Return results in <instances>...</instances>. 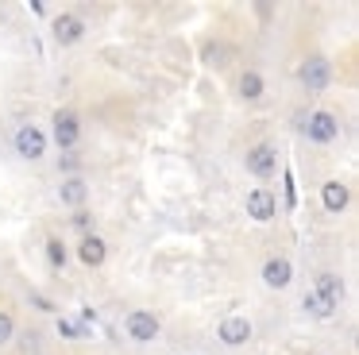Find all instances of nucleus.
<instances>
[{
	"label": "nucleus",
	"mask_w": 359,
	"mask_h": 355,
	"mask_svg": "<svg viewBox=\"0 0 359 355\" xmlns=\"http://www.w3.org/2000/svg\"><path fill=\"white\" fill-rule=\"evenodd\" d=\"M297 81H302L305 93H325L328 85H332V62H328L325 54H309V58H302V66H297Z\"/></svg>",
	"instance_id": "4"
},
{
	"label": "nucleus",
	"mask_w": 359,
	"mask_h": 355,
	"mask_svg": "<svg viewBox=\"0 0 359 355\" xmlns=\"http://www.w3.org/2000/svg\"><path fill=\"white\" fill-rule=\"evenodd\" d=\"M50 139L58 143V151H74L81 143V116L74 108H55V116H50Z\"/></svg>",
	"instance_id": "3"
},
{
	"label": "nucleus",
	"mask_w": 359,
	"mask_h": 355,
	"mask_svg": "<svg viewBox=\"0 0 359 355\" xmlns=\"http://www.w3.org/2000/svg\"><path fill=\"white\" fill-rule=\"evenodd\" d=\"M251 332H255V328H251L248 316H224V321L217 324V340L224 347H243L251 340Z\"/></svg>",
	"instance_id": "11"
},
{
	"label": "nucleus",
	"mask_w": 359,
	"mask_h": 355,
	"mask_svg": "<svg viewBox=\"0 0 359 355\" xmlns=\"http://www.w3.org/2000/svg\"><path fill=\"white\" fill-rule=\"evenodd\" d=\"M243 208H248V216H251V220H259V224H266V220L278 216V201H274V193L263 189V185H259V189H248Z\"/></svg>",
	"instance_id": "10"
},
{
	"label": "nucleus",
	"mask_w": 359,
	"mask_h": 355,
	"mask_svg": "<svg viewBox=\"0 0 359 355\" xmlns=\"http://www.w3.org/2000/svg\"><path fill=\"white\" fill-rule=\"evenodd\" d=\"M32 301H35V309H43V313H50V309H55L47 297H43V293H32Z\"/></svg>",
	"instance_id": "22"
},
{
	"label": "nucleus",
	"mask_w": 359,
	"mask_h": 355,
	"mask_svg": "<svg viewBox=\"0 0 359 355\" xmlns=\"http://www.w3.org/2000/svg\"><path fill=\"white\" fill-rule=\"evenodd\" d=\"M259 278H263L266 290H286V286L294 282V262H290L286 255H271V259L259 267Z\"/></svg>",
	"instance_id": "8"
},
{
	"label": "nucleus",
	"mask_w": 359,
	"mask_h": 355,
	"mask_svg": "<svg viewBox=\"0 0 359 355\" xmlns=\"http://www.w3.org/2000/svg\"><path fill=\"white\" fill-rule=\"evenodd\" d=\"M243 166H248L251 178H259V182H271V178L278 174V143L263 139V143L248 147V154H243Z\"/></svg>",
	"instance_id": "2"
},
{
	"label": "nucleus",
	"mask_w": 359,
	"mask_h": 355,
	"mask_svg": "<svg viewBox=\"0 0 359 355\" xmlns=\"http://www.w3.org/2000/svg\"><path fill=\"white\" fill-rule=\"evenodd\" d=\"M43 255H47V267L50 270H66V262H70V251H66L62 236H47V239H43Z\"/></svg>",
	"instance_id": "16"
},
{
	"label": "nucleus",
	"mask_w": 359,
	"mask_h": 355,
	"mask_svg": "<svg viewBox=\"0 0 359 355\" xmlns=\"http://www.w3.org/2000/svg\"><path fill=\"white\" fill-rule=\"evenodd\" d=\"M348 201H351L348 182H340V178H328V182L320 185V208H325L328 216H340L344 208H348Z\"/></svg>",
	"instance_id": "12"
},
{
	"label": "nucleus",
	"mask_w": 359,
	"mask_h": 355,
	"mask_svg": "<svg viewBox=\"0 0 359 355\" xmlns=\"http://www.w3.org/2000/svg\"><path fill=\"white\" fill-rule=\"evenodd\" d=\"M78 259H81V267H104L109 262V243H104L97 232H89V236H81L78 239Z\"/></svg>",
	"instance_id": "13"
},
{
	"label": "nucleus",
	"mask_w": 359,
	"mask_h": 355,
	"mask_svg": "<svg viewBox=\"0 0 359 355\" xmlns=\"http://www.w3.org/2000/svg\"><path fill=\"white\" fill-rule=\"evenodd\" d=\"M124 332L132 344H151V340H158V332H163V321H158L151 309H132V313L124 316Z\"/></svg>",
	"instance_id": "6"
},
{
	"label": "nucleus",
	"mask_w": 359,
	"mask_h": 355,
	"mask_svg": "<svg viewBox=\"0 0 359 355\" xmlns=\"http://www.w3.org/2000/svg\"><path fill=\"white\" fill-rule=\"evenodd\" d=\"M58 170H66V178H74V174H78V154L62 151V154H58Z\"/></svg>",
	"instance_id": "19"
},
{
	"label": "nucleus",
	"mask_w": 359,
	"mask_h": 355,
	"mask_svg": "<svg viewBox=\"0 0 359 355\" xmlns=\"http://www.w3.org/2000/svg\"><path fill=\"white\" fill-rule=\"evenodd\" d=\"M70 220H74V228H78V232H86V236L93 232V213H86V208H78V213H74Z\"/></svg>",
	"instance_id": "20"
},
{
	"label": "nucleus",
	"mask_w": 359,
	"mask_h": 355,
	"mask_svg": "<svg viewBox=\"0 0 359 355\" xmlns=\"http://www.w3.org/2000/svg\"><path fill=\"white\" fill-rule=\"evenodd\" d=\"M313 293H317V297H325L332 309H340L348 286H344V278L336 274V270H317V274H313Z\"/></svg>",
	"instance_id": "9"
},
{
	"label": "nucleus",
	"mask_w": 359,
	"mask_h": 355,
	"mask_svg": "<svg viewBox=\"0 0 359 355\" xmlns=\"http://www.w3.org/2000/svg\"><path fill=\"white\" fill-rule=\"evenodd\" d=\"M302 309H305V313H309V316H317V321H332V316H336V309L332 305H328V301L325 297H317V293H305V297H302Z\"/></svg>",
	"instance_id": "17"
},
{
	"label": "nucleus",
	"mask_w": 359,
	"mask_h": 355,
	"mask_svg": "<svg viewBox=\"0 0 359 355\" xmlns=\"http://www.w3.org/2000/svg\"><path fill=\"white\" fill-rule=\"evenodd\" d=\"M12 147H16V154L24 162H43L47 159V131L35 128V123H24V128H16V135H12Z\"/></svg>",
	"instance_id": "5"
},
{
	"label": "nucleus",
	"mask_w": 359,
	"mask_h": 355,
	"mask_svg": "<svg viewBox=\"0 0 359 355\" xmlns=\"http://www.w3.org/2000/svg\"><path fill=\"white\" fill-rule=\"evenodd\" d=\"M12 336H16V316L8 309H0V347L12 344Z\"/></svg>",
	"instance_id": "18"
},
{
	"label": "nucleus",
	"mask_w": 359,
	"mask_h": 355,
	"mask_svg": "<svg viewBox=\"0 0 359 355\" xmlns=\"http://www.w3.org/2000/svg\"><path fill=\"white\" fill-rule=\"evenodd\" d=\"M294 128L302 139H309V143H317V147H328V143L340 139V116L328 112V108H313V112L294 116Z\"/></svg>",
	"instance_id": "1"
},
{
	"label": "nucleus",
	"mask_w": 359,
	"mask_h": 355,
	"mask_svg": "<svg viewBox=\"0 0 359 355\" xmlns=\"http://www.w3.org/2000/svg\"><path fill=\"white\" fill-rule=\"evenodd\" d=\"M205 62H209V66H224V62H228V58H224V46H220V43L212 46V43H209V46H205Z\"/></svg>",
	"instance_id": "21"
},
{
	"label": "nucleus",
	"mask_w": 359,
	"mask_h": 355,
	"mask_svg": "<svg viewBox=\"0 0 359 355\" xmlns=\"http://www.w3.org/2000/svg\"><path fill=\"white\" fill-rule=\"evenodd\" d=\"M236 93L255 105V100H263V93H266V77L259 74V69H243V74L236 77Z\"/></svg>",
	"instance_id": "15"
},
{
	"label": "nucleus",
	"mask_w": 359,
	"mask_h": 355,
	"mask_svg": "<svg viewBox=\"0 0 359 355\" xmlns=\"http://www.w3.org/2000/svg\"><path fill=\"white\" fill-rule=\"evenodd\" d=\"M50 35H55L58 46H74L86 39V20H81L78 12H58L55 20H50Z\"/></svg>",
	"instance_id": "7"
},
{
	"label": "nucleus",
	"mask_w": 359,
	"mask_h": 355,
	"mask_svg": "<svg viewBox=\"0 0 359 355\" xmlns=\"http://www.w3.org/2000/svg\"><path fill=\"white\" fill-rule=\"evenodd\" d=\"M58 201H62L66 208H86V201H89V182H86L81 174L62 178V182H58Z\"/></svg>",
	"instance_id": "14"
}]
</instances>
